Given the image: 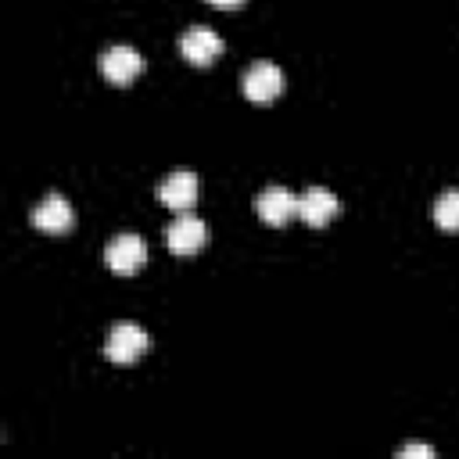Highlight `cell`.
Segmentation results:
<instances>
[{"mask_svg":"<svg viewBox=\"0 0 459 459\" xmlns=\"http://www.w3.org/2000/svg\"><path fill=\"white\" fill-rule=\"evenodd\" d=\"M179 50L190 65H212L222 54V36L212 25H190L179 36Z\"/></svg>","mask_w":459,"mask_h":459,"instance_id":"obj_4","label":"cell"},{"mask_svg":"<svg viewBox=\"0 0 459 459\" xmlns=\"http://www.w3.org/2000/svg\"><path fill=\"white\" fill-rule=\"evenodd\" d=\"M240 86H244V93L251 100H273L283 90V72L273 61H255V65H247Z\"/></svg>","mask_w":459,"mask_h":459,"instance_id":"obj_10","label":"cell"},{"mask_svg":"<svg viewBox=\"0 0 459 459\" xmlns=\"http://www.w3.org/2000/svg\"><path fill=\"white\" fill-rule=\"evenodd\" d=\"M255 212H258L265 222L283 226L290 215H298V194H294L290 186L273 183V186H265V190L255 194Z\"/></svg>","mask_w":459,"mask_h":459,"instance_id":"obj_5","label":"cell"},{"mask_svg":"<svg viewBox=\"0 0 459 459\" xmlns=\"http://www.w3.org/2000/svg\"><path fill=\"white\" fill-rule=\"evenodd\" d=\"M72 219H75V212H72L68 197L57 194V190L43 194V201H36V208H32V222L43 233H65L72 226Z\"/></svg>","mask_w":459,"mask_h":459,"instance_id":"obj_9","label":"cell"},{"mask_svg":"<svg viewBox=\"0 0 459 459\" xmlns=\"http://www.w3.org/2000/svg\"><path fill=\"white\" fill-rule=\"evenodd\" d=\"M100 72L111 79V82H133L140 72H143V57L136 47L129 43H115L100 54Z\"/></svg>","mask_w":459,"mask_h":459,"instance_id":"obj_7","label":"cell"},{"mask_svg":"<svg viewBox=\"0 0 459 459\" xmlns=\"http://www.w3.org/2000/svg\"><path fill=\"white\" fill-rule=\"evenodd\" d=\"M158 201L169 204V208H176V212L194 208V201H197V172H190V169H172V172L161 179V186H158Z\"/></svg>","mask_w":459,"mask_h":459,"instance_id":"obj_8","label":"cell"},{"mask_svg":"<svg viewBox=\"0 0 459 459\" xmlns=\"http://www.w3.org/2000/svg\"><path fill=\"white\" fill-rule=\"evenodd\" d=\"M434 222L441 230H459V186H448L434 201Z\"/></svg>","mask_w":459,"mask_h":459,"instance_id":"obj_11","label":"cell"},{"mask_svg":"<svg viewBox=\"0 0 459 459\" xmlns=\"http://www.w3.org/2000/svg\"><path fill=\"white\" fill-rule=\"evenodd\" d=\"M409 455H434V445H402L398 448V459H409Z\"/></svg>","mask_w":459,"mask_h":459,"instance_id":"obj_12","label":"cell"},{"mask_svg":"<svg viewBox=\"0 0 459 459\" xmlns=\"http://www.w3.org/2000/svg\"><path fill=\"white\" fill-rule=\"evenodd\" d=\"M204 240H208V226H204V219L194 215L190 208H186V212H176L172 222L165 226V244H169L176 255H194Z\"/></svg>","mask_w":459,"mask_h":459,"instance_id":"obj_2","label":"cell"},{"mask_svg":"<svg viewBox=\"0 0 459 459\" xmlns=\"http://www.w3.org/2000/svg\"><path fill=\"white\" fill-rule=\"evenodd\" d=\"M337 208H341L337 194H333L330 186H323V183H312V186H305V190L298 194V215H301L308 226L330 222V219L337 215Z\"/></svg>","mask_w":459,"mask_h":459,"instance_id":"obj_6","label":"cell"},{"mask_svg":"<svg viewBox=\"0 0 459 459\" xmlns=\"http://www.w3.org/2000/svg\"><path fill=\"white\" fill-rule=\"evenodd\" d=\"M208 4H215V7H240L244 0H208Z\"/></svg>","mask_w":459,"mask_h":459,"instance_id":"obj_13","label":"cell"},{"mask_svg":"<svg viewBox=\"0 0 459 459\" xmlns=\"http://www.w3.org/2000/svg\"><path fill=\"white\" fill-rule=\"evenodd\" d=\"M143 258H147V244H143V237L133 233V230L115 233V237L108 240V247H104V262H108L115 273H136V269L143 265Z\"/></svg>","mask_w":459,"mask_h":459,"instance_id":"obj_3","label":"cell"},{"mask_svg":"<svg viewBox=\"0 0 459 459\" xmlns=\"http://www.w3.org/2000/svg\"><path fill=\"white\" fill-rule=\"evenodd\" d=\"M147 344H151L147 330H143L140 323H133V319H122V323H115V326L108 330L104 355H108L111 362H118V366H129V362H136V359L147 351Z\"/></svg>","mask_w":459,"mask_h":459,"instance_id":"obj_1","label":"cell"}]
</instances>
